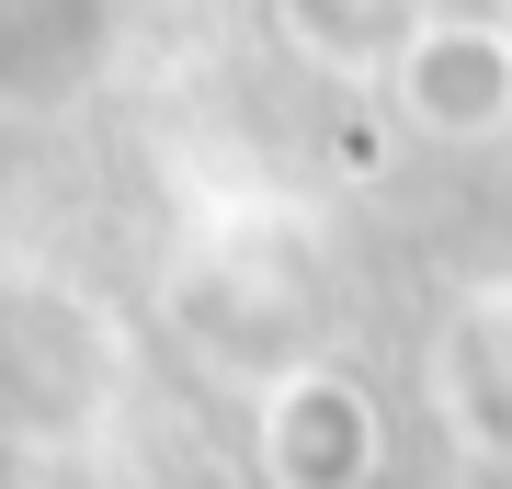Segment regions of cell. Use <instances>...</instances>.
Wrapping results in <instances>:
<instances>
[{"mask_svg":"<svg viewBox=\"0 0 512 489\" xmlns=\"http://www.w3.org/2000/svg\"><path fill=\"white\" fill-rule=\"evenodd\" d=\"M399 91H410L421 126L478 137V126H501V114H512V46H501V35H433V46L399 69Z\"/></svg>","mask_w":512,"mask_h":489,"instance_id":"6da1fadb","label":"cell"}]
</instances>
